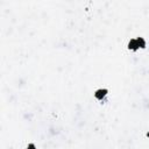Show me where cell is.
Segmentation results:
<instances>
[{
  "label": "cell",
  "mask_w": 149,
  "mask_h": 149,
  "mask_svg": "<svg viewBox=\"0 0 149 149\" xmlns=\"http://www.w3.org/2000/svg\"><path fill=\"white\" fill-rule=\"evenodd\" d=\"M136 42L140 49H146L147 48V41L143 37H136Z\"/></svg>",
  "instance_id": "3"
},
{
  "label": "cell",
  "mask_w": 149,
  "mask_h": 149,
  "mask_svg": "<svg viewBox=\"0 0 149 149\" xmlns=\"http://www.w3.org/2000/svg\"><path fill=\"white\" fill-rule=\"evenodd\" d=\"M127 49L130 50V51H137L140 48L137 45V42H136V38H130L127 43Z\"/></svg>",
  "instance_id": "2"
},
{
  "label": "cell",
  "mask_w": 149,
  "mask_h": 149,
  "mask_svg": "<svg viewBox=\"0 0 149 149\" xmlns=\"http://www.w3.org/2000/svg\"><path fill=\"white\" fill-rule=\"evenodd\" d=\"M107 94H108V88H102V87L95 90L94 93H93L94 98H95L98 101H102V100L107 97Z\"/></svg>",
  "instance_id": "1"
},
{
  "label": "cell",
  "mask_w": 149,
  "mask_h": 149,
  "mask_svg": "<svg viewBox=\"0 0 149 149\" xmlns=\"http://www.w3.org/2000/svg\"><path fill=\"white\" fill-rule=\"evenodd\" d=\"M146 136H147V139H149V130H147V133H146Z\"/></svg>",
  "instance_id": "5"
},
{
  "label": "cell",
  "mask_w": 149,
  "mask_h": 149,
  "mask_svg": "<svg viewBox=\"0 0 149 149\" xmlns=\"http://www.w3.org/2000/svg\"><path fill=\"white\" fill-rule=\"evenodd\" d=\"M26 149H37V148H36V144H35V143L30 142V143H28V144H27Z\"/></svg>",
  "instance_id": "4"
}]
</instances>
